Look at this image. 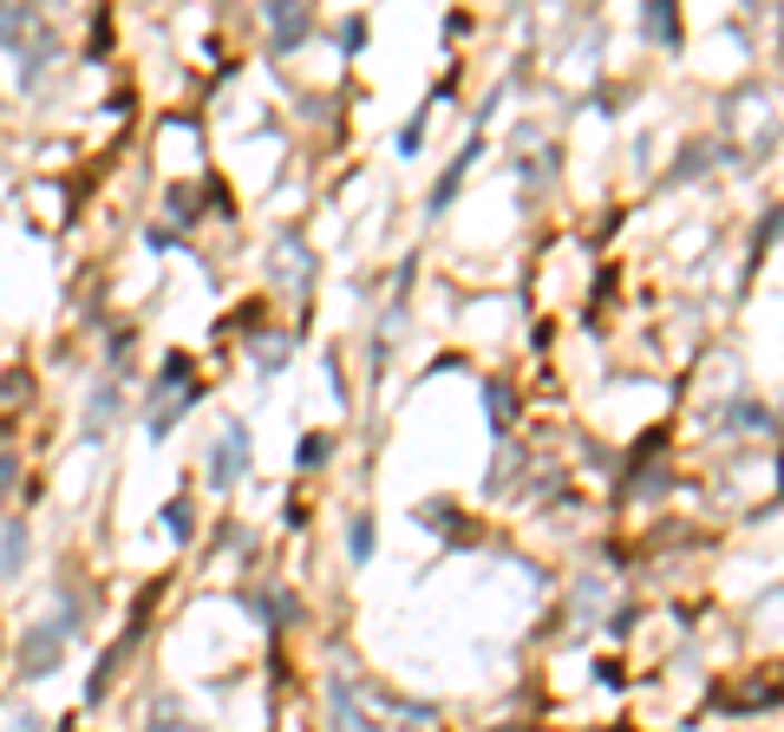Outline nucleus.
Masks as SVG:
<instances>
[{
  "label": "nucleus",
  "instance_id": "nucleus-1",
  "mask_svg": "<svg viewBox=\"0 0 784 732\" xmlns=\"http://www.w3.org/2000/svg\"><path fill=\"white\" fill-rule=\"evenodd\" d=\"M72 628H79V602H72V595H59V615L27 628V647H20V667H27V681H40V674H52V667H59V654H66Z\"/></svg>",
  "mask_w": 784,
  "mask_h": 732
},
{
  "label": "nucleus",
  "instance_id": "nucleus-2",
  "mask_svg": "<svg viewBox=\"0 0 784 732\" xmlns=\"http://www.w3.org/2000/svg\"><path fill=\"white\" fill-rule=\"evenodd\" d=\"M243 471H248V426H229L216 458H209V485H236Z\"/></svg>",
  "mask_w": 784,
  "mask_h": 732
},
{
  "label": "nucleus",
  "instance_id": "nucleus-3",
  "mask_svg": "<svg viewBox=\"0 0 784 732\" xmlns=\"http://www.w3.org/2000/svg\"><path fill=\"white\" fill-rule=\"evenodd\" d=\"M27 33H40V13L33 7H0V47L27 52Z\"/></svg>",
  "mask_w": 784,
  "mask_h": 732
},
{
  "label": "nucleus",
  "instance_id": "nucleus-4",
  "mask_svg": "<svg viewBox=\"0 0 784 732\" xmlns=\"http://www.w3.org/2000/svg\"><path fill=\"white\" fill-rule=\"evenodd\" d=\"M27 569V524H0V576L13 583Z\"/></svg>",
  "mask_w": 784,
  "mask_h": 732
},
{
  "label": "nucleus",
  "instance_id": "nucleus-5",
  "mask_svg": "<svg viewBox=\"0 0 784 732\" xmlns=\"http://www.w3.org/2000/svg\"><path fill=\"white\" fill-rule=\"evenodd\" d=\"M268 20H275V40H307V27H314V20H307V7H268Z\"/></svg>",
  "mask_w": 784,
  "mask_h": 732
},
{
  "label": "nucleus",
  "instance_id": "nucleus-6",
  "mask_svg": "<svg viewBox=\"0 0 784 732\" xmlns=\"http://www.w3.org/2000/svg\"><path fill=\"white\" fill-rule=\"evenodd\" d=\"M52 52H59V47H52L47 33H40V47H33V52H20V86H40V79H47V59H52Z\"/></svg>",
  "mask_w": 784,
  "mask_h": 732
},
{
  "label": "nucleus",
  "instance_id": "nucleus-7",
  "mask_svg": "<svg viewBox=\"0 0 784 732\" xmlns=\"http://www.w3.org/2000/svg\"><path fill=\"white\" fill-rule=\"evenodd\" d=\"M164 530L170 537H190V504H164Z\"/></svg>",
  "mask_w": 784,
  "mask_h": 732
},
{
  "label": "nucleus",
  "instance_id": "nucleus-8",
  "mask_svg": "<svg viewBox=\"0 0 784 732\" xmlns=\"http://www.w3.org/2000/svg\"><path fill=\"white\" fill-rule=\"evenodd\" d=\"M647 33H660V40H674V13H667V7H654V13H647Z\"/></svg>",
  "mask_w": 784,
  "mask_h": 732
},
{
  "label": "nucleus",
  "instance_id": "nucleus-9",
  "mask_svg": "<svg viewBox=\"0 0 784 732\" xmlns=\"http://www.w3.org/2000/svg\"><path fill=\"white\" fill-rule=\"evenodd\" d=\"M353 556H373V524H353Z\"/></svg>",
  "mask_w": 784,
  "mask_h": 732
},
{
  "label": "nucleus",
  "instance_id": "nucleus-10",
  "mask_svg": "<svg viewBox=\"0 0 784 732\" xmlns=\"http://www.w3.org/2000/svg\"><path fill=\"white\" fill-rule=\"evenodd\" d=\"M7 732H40V726H33L27 713H13V720H7Z\"/></svg>",
  "mask_w": 784,
  "mask_h": 732
},
{
  "label": "nucleus",
  "instance_id": "nucleus-11",
  "mask_svg": "<svg viewBox=\"0 0 784 732\" xmlns=\"http://www.w3.org/2000/svg\"><path fill=\"white\" fill-rule=\"evenodd\" d=\"M13 485V458H7V451H0V490Z\"/></svg>",
  "mask_w": 784,
  "mask_h": 732
},
{
  "label": "nucleus",
  "instance_id": "nucleus-12",
  "mask_svg": "<svg viewBox=\"0 0 784 732\" xmlns=\"http://www.w3.org/2000/svg\"><path fill=\"white\" fill-rule=\"evenodd\" d=\"M157 732H196V726H157Z\"/></svg>",
  "mask_w": 784,
  "mask_h": 732
}]
</instances>
